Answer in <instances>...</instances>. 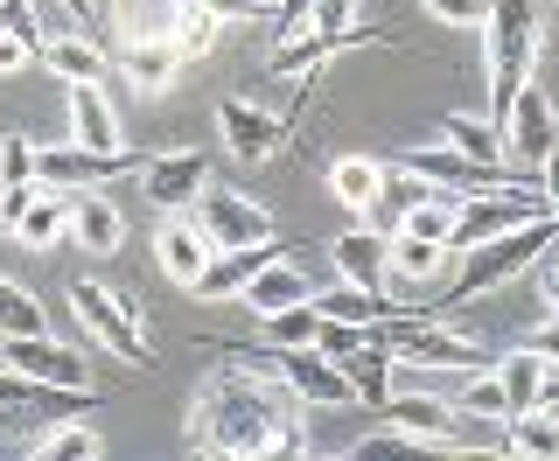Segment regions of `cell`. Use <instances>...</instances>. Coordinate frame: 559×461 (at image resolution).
Wrapping results in <instances>:
<instances>
[{"instance_id":"cell-1","label":"cell","mask_w":559,"mask_h":461,"mask_svg":"<svg viewBox=\"0 0 559 461\" xmlns=\"http://www.w3.org/2000/svg\"><path fill=\"white\" fill-rule=\"evenodd\" d=\"M189 454H224V461H266V454H308V399L266 370L224 364L203 378V392L182 413Z\"/></svg>"},{"instance_id":"cell-2","label":"cell","mask_w":559,"mask_h":461,"mask_svg":"<svg viewBox=\"0 0 559 461\" xmlns=\"http://www.w3.org/2000/svg\"><path fill=\"white\" fill-rule=\"evenodd\" d=\"M559 238V224L552 217H532V224H511V230H497V238H476V245H462L448 265L454 273L448 280V308H462V300H483V294H503L511 280L532 265L546 245Z\"/></svg>"},{"instance_id":"cell-3","label":"cell","mask_w":559,"mask_h":461,"mask_svg":"<svg viewBox=\"0 0 559 461\" xmlns=\"http://www.w3.org/2000/svg\"><path fill=\"white\" fill-rule=\"evenodd\" d=\"M483 63H489V127L503 133V113H511L518 84H532L538 63V0H489Z\"/></svg>"},{"instance_id":"cell-4","label":"cell","mask_w":559,"mask_h":461,"mask_svg":"<svg viewBox=\"0 0 559 461\" xmlns=\"http://www.w3.org/2000/svg\"><path fill=\"white\" fill-rule=\"evenodd\" d=\"M70 315L84 322V335H92L98 350H112V364H127V370L154 364V335H147V322H140V308L127 294H112L105 280H92V273L70 280Z\"/></svg>"},{"instance_id":"cell-5","label":"cell","mask_w":559,"mask_h":461,"mask_svg":"<svg viewBox=\"0 0 559 461\" xmlns=\"http://www.w3.org/2000/svg\"><path fill=\"white\" fill-rule=\"evenodd\" d=\"M532 217H552L546 210V189H468L462 203H454V252L462 245H476V238H497V230H511V224H532Z\"/></svg>"},{"instance_id":"cell-6","label":"cell","mask_w":559,"mask_h":461,"mask_svg":"<svg viewBox=\"0 0 559 461\" xmlns=\"http://www.w3.org/2000/svg\"><path fill=\"white\" fill-rule=\"evenodd\" d=\"M189 217L203 224L210 252H238V245H266L273 238V217L245 197V189H217V182H210L203 197L189 203Z\"/></svg>"},{"instance_id":"cell-7","label":"cell","mask_w":559,"mask_h":461,"mask_svg":"<svg viewBox=\"0 0 559 461\" xmlns=\"http://www.w3.org/2000/svg\"><path fill=\"white\" fill-rule=\"evenodd\" d=\"M217 127H224V147H231V162L259 168L273 162L280 147H287V113H273V105H259L252 92H231L217 105Z\"/></svg>"},{"instance_id":"cell-8","label":"cell","mask_w":559,"mask_h":461,"mask_svg":"<svg viewBox=\"0 0 559 461\" xmlns=\"http://www.w3.org/2000/svg\"><path fill=\"white\" fill-rule=\"evenodd\" d=\"M371 43H384L378 28H349V35H329V28H294V35H280V49L266 57V78L273 84H308L314 70H322L329 57H343V49H371Z\"/></svg>"},{"instance_id":"cell-9","label":"cell","mask_w":559,"mask_h":461,"mask_svg":"<svg viewBox=\"0 0 559 461\" xmlns=\"http://www.w3.org/2000/svg\"><path fill=\"white\" fill-rule=\"evenodd\" d=\"M203 189H210V154L203 147H175V154L140 162V197L154 210H189Z\"/></svg>"},{"instance_id":"cell-10","label":"cell","mask_w":559,"mask_h":461,"mask_svg":"<svg viewBox=\"0 0 559 461\" xmlns=\"http://www.w3.org/2000/svg\"><path fill=\"white\" fill-rule=\"evenodd\" d=\"M0 364L22 370V378H35V385H92L84 350L57 343V335H0Z\"/></svg>"},{"instance_id":"cell-11","label":"cell","mask_w":559,"mask_h":461,"mask_svg":"<svg viewBox=\"0 0 559 461\" xmlns=\"http://www.w3.org/2000/svg\"><path fill=\"white\" fill-rule=\"evenodd\" d=\"M127 168H140L133 154H92V147H35V182H49V189H98V182H112V175H127Z\"/></svg>"},{"instance_id":"cell-12","label":"cell","mask_w":559,"mask_h":461,"mask_svg":"<svg viewBox=\"0 0 559 461\" xmlns=\"http://www.w3.org/2000/svg\"><path fill=\"white\" fill-rule=\"evenodd\" d=\"M559 140V105L538 84H518L511 113H503V154L511 162H546V147Z\"/></svg>"},{"instance_id":"cell-13","label":"cell","mask_w":559,"mask_h":461,"mask_svg":"<svg viewBox=\"0 0 559 461\" xmlns=\"http://www.w3.org/2000/svg\"><path fill=\"white\" fill-rule=\"evenodd\" d=\"M384 427H399V434H413L419 448H433V454H448V440L454 427H462V413H454V399H433V392H384Z\"/></svg>"},{"instance_id":"cell-14","label":"cell","mask_w":559,"mask_h":461,"mask_svg":"<svg viewBox=\"0 0 559 461\" xmlns=\"http://www.w3.org/2000/svg\"><path fill=\"white\" fill-rule=\"evenodd\" d=\"M63 113H70V140L92 154H127V127L112 113V92L105 84H63Z\"/></svg>"},{"instance_id":"cell-15","label":"cell","mask_w":559,"mask_h":461,"mask_svg":"<svg viewBox=\"0 0 559 461\" xmlns=\"http://www.w3.org/2000/svg\"><path fill=\"white\" fill-rule=\"evenodd\" d=\"M35 63H43L57 84H105V70H112V49H105L92 28H57V43L35 49Z\"/></svg>"},{"instance_id":"cell-16","label":"cell","mask_w":559,"mask_h":461,"mask_svg":"<svg viewBox=\"0 0 559 461\" xmlns=\"http://www.w3.org/2000/svg\"><path fill=\"white\" fill-rule=\"evenodd\" d=\"M154 259H162V273L175 287H189V280L203 273V259H210L203 224L189 217V210H162V224H154Z\"/></svg>"},{"instance_id":"cell-17","label":"cell","mask_w":559,"mask_h":461,"mask_svg":"<svg viewBox=\"0 0 559 461\" xmlns=\"http://www.w3.org/2000/svg\"><path fill=\"white\" fill-rule=\"evenodd\" d=\"M238 300L259 315V322H266V315L294 308V300H314V280H308V265H294L287 252H273L252 280H245V294H238Z\"/></svg>"},{"instance_id":"cell-18","label":"cell","mask_w":559,"mask_h":461,"mask_svg":"<svg viewBox=\"0 0 559 461\" xmlns=\"http://www.w3.org/2000/svg\"><path fill=\"white\" fill-rule=\"evenodd\" d=\"M273 252H280V238H266V245H238V252H210L203 273L189 280V294H197V300H238L245 280H252Z\"/></svg>"},{"instance_id":"cell-19","label":"cell","mask_w":559,"mask_h":461,"mask_svg":"<svg viewBox=\"0 0 559 461\" xmlns=\"http://www.w3.org/2000/svg\"><path fill=\"white\" fill-rule=\"evenodd\" d=\"M70 238L92 259H112L119 245H127V217H119L112 197H98V189H70Z\"/></svg>"},{"instance_id":"cell-20","label":"cell","mask_w":559,"mask_h":461,"mask_svg":"<svg viewBox=\"0 0 559 461\" xmlns=\"http://www.w3.org/2000/svg\"><path fill=\"white\" fill-rule=\"evenodd\" d=\"M399 168H413L427 189H448V197H468V189H489V182H497L489 168L462 162L454 147H441V140H433V147H406V154H399Z\"/></svg>"},{"instance_id":"cell-21","label":"cell","mask_w":559,"mask_h":461,"mask_svg":"<svg viewBox=\"0 0 559 461\" xmlns=\"http://www.w3.org/2000/svg\"><path fill=\"white\" fill-rule=\"evenodd\" d=\"M384 252H392V238H384L378 224H357V230H336V238H329L336 280H357V287H384Z\"/></svg>"},{"instance_id":"cell-22","label":"cell","mask_w":559,"mask_h":461,"mask_svg":"<svg viewBox=\"0 0 559 461\" xmlns=\"http://www.w3.org/2000/svg\"><path fill=\"white\" fill-rule=\"evenodd\" d=\"M8 230L28 245V252H49V245H63V238H70V197H63V189H49V182H35L28 203L14 210Z\"/></svg>"},{"instance_id":"cell-23","label":"cell","mask_w":559,"mask_h":461,"mask_svg":"<svg viewBox=\"0 0 559 461\" xmlns=\"http://www.w3.org/2000/svg\"><path fill=\"white\" fill-rule=\"evenodd\" d=\"M433 140H441V147H454L462 162L489 168V175L511 162V154H503V133L489 127V113H448V119H433Z\"/></svg>"},{"instance_id":"cell-24","label":"cell","mask_w":559,"mask_h":461,"mask_svg":"<svg viewBox=\"0 0 559 461\" xmlns=\"http://www.w3.org/2000/svg\"><path fill=\"white\" fill-rule=\"evenodd\" d=\"M448 245L419 238V230H392V252H384V280H406V287H427V280L448 273Z\"/></svg>"},{"instance_id":"cell-25","label":"cell","mask_w":559,"mask_h":461,"mask_svg":"<svg viewBox=\"0 0 559 461\" xmlns=\"http://www.w3.org/2000/svg\"><path fill=\"white\" fill-rule=\"evenodd\" d=\"M119 78L133 84L140 98H162L175 78H182V57L168 43H119Z\"/></svg>"},{"instance_id":"cell-26","label":"cell","mask_w":559,"mask_h":461,"mask_svg":"<svg viewBox=\"0 0 559 461\" xmlns=\"http://www.w3.org/2000/svg\"><path fill=\"white\" fill-rule=\"evenodd\" d=\"M489 370H497V385H503V405H511V413H524V405H546V357H538V350H503V357H489Z\"/></svg>"},{"instance_id":"cell-27","label":"cell","mask_w":559,"mask_h":461,"mask_svg":"<svg viewBox=\"0 0 559 461\" xmlns=\"http://www.w3.org/2000/svg\"><path fill=\"white\" fill-rule=\"evenodd\" d=\"M217 35H224V14L210 8V0H175V28H168V49L182 63H197L217 49Z\"/></svg>"},{"instance_id":"cell-28","label":"cell","mask_w":559,"mask_h":461,"mask_svg":"<svg viewBox=\"0 0 559 461\" xmlns=\"http://www.w3.org/2000/svg\"><path fill=\"white\" fill-rule=\"evenodd\" d=\"M503 448L524 461H559V413L552 405H524V413L503 419Z\"/></svg>"},{"instance_id":"cell-29","label":"cell","mask_w":559,"mask_h":461,"mask_svg":"<svg viewBox=\"0 0 559 461\" xmlns=\"http://www.w3.org/2000/svg\"><path fill=\"white\" fill-rule=\"evenodd\" d=\"M105 22H112L119 43H168L175 0H112V8H105Z\"/></svg>"},{"instance_id":"cell-30","label":"cell","mask_w":559,"mask_h":461,"mask_svg":"<svg viewBox=\"0 0 559 461\" xmlns=\"http://www.w3.org/2000/svg\"><path fill=\"white\" fill-rule=\"evenodd\" d=\"M329 189H336L343 210H371L378 189H384V162L378 154H336L329 162Z\"/></svg>"},{"instance_id":"cell-31","label":"cell","mask_w":559,"mask_h":461,"mask_svg":"<svg viewBox=\"0 0 559 461\" xmlns=\"http://www.w3.org/2000/svg\"><path fill=\"white\" fill-rule=\"evenodd\" d=\"M35 461H98L105 440L92 434V419H43V434L28 440Z\"/></svg>"},{"instance_id":"cell-32","label":"cell","mask_w":559,"mask_h":461,"mask_svg":"<svg viewBox=\"0 0 559 461\" xmlns=\"http://www.w3.org/2000/svg\"><path fill=\"white\" fill-rule=\"evenodd\" d=\"M314 308L336 315V322H378V315L392 308V294H384V287H357V280H336V287L314 294Z\"/></svg>"},{"instance_id":"cell-33","label":"cell","mask_w":559,"mask_h":461,"mask_svg":"<svg viewBox=\"0 0 559 461\" xmlns=\"http://www.w3.org/2000/svg\"><path fill=\"white\" fill-rule=\"evenodd\" d=\"M0 335H49V308L8 273H0Z\"/></svg>"},{"instance_id":"cell-34","label":"cell","mask_w":559,"mask_h":461,"mask_svg":"<svg viewBox=\"0 0 559 461\" xmlns=\"http://www.w3.org/2000/svg\"><path fill=\"white\" fill-rule=\"evenodd\" d=\"M454 413H468V419H511V405H503V385H497V370H489V364L462 370V392H454Z\"/></svg>"},{"instance_id":"cell-35","label":"cell","mask_w":559,"mask_h":461,"mask_svg":"<svg viewBox=\"0 0 559 461\" xmlns=\"http://www.w3.org/2000/svg\"><path fill=\"white\" fill-rule=\"evenodd\" d=\"M343 378H349V392H357V405H384V392H392V357H384L378 343H364L357 357H343Z\"/></svg>"},{"instance_id":"cell-36","label":"cell","mask_w":559,"mask_h":461,"mask_svg":"<svg viewBox=\"0 0 559 461\" xmlns=\"http://www.w3.org/2000/svg\"><path fill=\"white\" fill-rule=\"evenodd\" d=\"M314 329H322V308H314V300H294V308L266 315V343L273 350H308Z\"/></svg>"},{"instance_id":"cell-37","label":"cell","mask_w":559,"mask_h":461,"mask_svg":"<svg viewBox=\"0 0 559 461\" xmlns=\"http://www.w3.org/2000/svg\"><path fill=\"white\" fill-rule=\"evenodd\" d=\"M454 203H462V197H448V189H433V197H419L413 210H406V217H399V230H419V238H454ZM448 252H454V245H448Z\"/></svg>"},{"instance_id":"cell-38","label":"cell","mask_w":559,"mask_h":461,"mask_svg":"<svg viewBox=\"0 0 559 461\" xmlns=\"http://www.w3.org/2000/svg\"><path fill=\"white\" fill-rule=\"evenodd\" d=\"M0 35H14V43L43 49V43H49V22H43V0H0Z\"/></svg>"},{"instance_id":"cell-39","label":"cell","mask_w":559,"mask_h":461,"mask_svg":"<svg viewBox=\"0 0 559 461\" xmlns=\"http://www.w3.org/2000/svg\"><path fill=\"white\" fill-rule=\"evenodd\" d=\"M364 343H371V322H336V315H322V329H314V350H322L329 364L357 357Z\"/></svg>"},{"instance_id":"cell-40","label":"cell","mask_w":559,"mask_h":461,"mask_svg":"<svg viewBox=\"0 0 559 461\" xmlns=\"http://www.w3.org/2000/svg\"><path fill=\"white\" fill-rule=\"evenodd\" d=\"M35 182V140L28 133H0V189Z\"/></svg>"},{"instance_id":"cell-41","label":"cell","mask_w":559,"mask_h":461,"mask_svg":"<svg viewBox=\"0 0 559 461\" xmlns=\"http://www.w3.org/2000/svg\"><path fill=\"white\" fill-rule=\"evenodd\" d=\"M364 14V0H308V22L301 28H329V35H349Z\"/></svg>"},{"instance_id":"cell-42","label":"cell","mask_w":559,"mask_h":461,"mask_svg":"<svg viewBox=\"0 0 559 461\" xmlns=\"http://www.w3.org/2000/svg\"><path fill=\"white\" fill-rule=\"evenodd\" d=\"M419 8H427L433 22H448V28H483L489 22V0H419Z\"/></svg>"},{"instance_id":"cell-43","label":"cell","mask_w":559,"mask_h":461,"mask_svg":"<svg viewBox=\"0 0 559 461\" xmlns=\"http://www.w3.org/2000/svg\"><path fill=\"white\" fill-rule=\"evenodd\" d=\"M0 413H35V378L0 364Z\"/></svg>"},{"instance_id":"cell-44","label":"cell","mask_w":559,"mask_h":461,"mask_svg":"<svg viewBox=\"0 0 559 461\" xmlns=\"http://www.w3.org/2000/svg\"><path fill=\"white\" fill-rule=\"evenodd\" d=\"M349 454H357V461H384V454H419V440L413 434H371V440H357V448H349Z\"/></svg>"},{"instance_id":"cell-45","label":"cell","mask_w":559,"mask_h":461,"mask_svg":"<svg viewBox=\"0 0 559 461\" xmlns=\"http://www.w3.org/2000/svg\"><path fill=\"white\" fill-rule=\"evenodd\" d=\"M532 273H538V294H546V308L559 315V238L546 245V252H538L532 259Z\"/></svg>"},{"instance_id":"cell-46","label":"cell","mask_w":559,"mask_h":461,"mask_svg":"<svg viewBox=\"0 0 559 461\" xmlns=\"http://www.w3.org/2000/svg\"><path fill=\"white\" fill-rule=\"evenodd\" d=\"M28 63H35V49L14 43V35H0V78H14V70H28Z\"/></svg>"},{"instance_id":"cell-47","label":"cell","mask_w":559,"mask_h":461,"mask_svg":"<svg viewBox=\"0 0 559 461\" xmlns=\"http://www.w3.org/2000/svg\"><path fill=\"white\" fill-rule=\"evenodd\" d=\"M57 8H63L78 28H98V22H105V0H57Z\"/></svg>"},{"instance_id":"cell-48","label":"cell","mask_w":559,"mask_h":461,"mask_svg":"<svg viewBox=\"0 0 559 461\" xmlns=\"http://www.w3.org/2000/svg\"><path fill=\"white\" fill-rule=\"evenodd\" d=\"M524 350H538L546 364H559V315H552L546 329H532V343H524Z\"/></svg>"},{"instance_id":"cell-49","label":"cell","mask_w":559,"mask_h":461,"mask_svg":"<svg viewBox=\"0 0 559 461\" xmlns=\"http://www.w3.org/2000/svg\"><path fill=\"white\" fill-rule=\"evenodd\" d=\"M252 8H266V14H280V0H252Z\"/></svg>"}]
</instances>
